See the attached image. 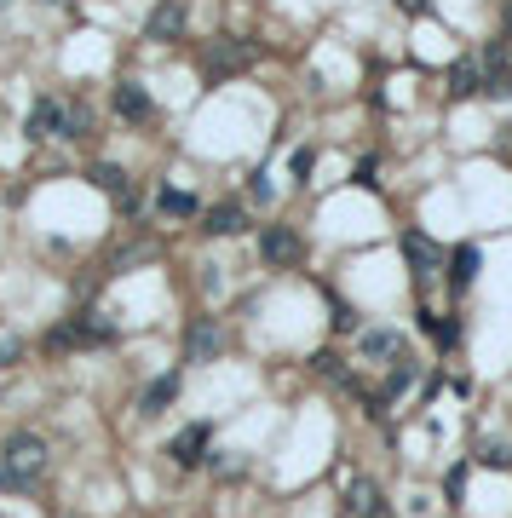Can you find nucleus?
Segmentation results:
<instances>
[{
    "instance_id": "1",
    "label": "nucleus",
    "mask_w": 512,
    "mask_h": 518,
    "mask_svg": "<svg viewBox=\"0 0 512 518\" xmlns=\"http://www.w3.org/2000/svg\"><path fill=\"white\" fill-rule=\"evenodd\" d=\"M0 467H6V478H12V484H35V478L52 467L47 438H41V432H12V438L0 444Z\"/></svg>"
},
{
    "instance_id": "2",
    "label": "nucleus",
    "mask_w": 512,
    "mask_h": 518,
    "mask_svg": "<svg viewBox=\"0 0 512 518\" xmlns=\"http://www.w3.org/2000/svg\"><path fill=\"white\" fill-rule=\"evenodd\" d=\"M259 259H265L271 271H294L305 259L300 231H294V225H265V231H259Z\"/></svg>"
},
{
    "instance_id": "3",
    "label": "nucleus",
    "mask_w": 512,
    "mask_h": 518,
    "mask_svg": "<svg viewBox=\"0 0 512 518\" xmlns=\"http://www.w3.org/2000/svg\"><path fill=\"white\" fill-rule=\"evenodd\" d=\"M254 64H259V41H242V35H231V41H219L208 52V75H242Z\"/></svg>"
},
{
    "instance_id": "4",
    "label": "nucleus",
    "mask_w": 512,
    "mask_h": 518,
    "mask_svg": "<svg viewBox=\"0 0 512 518\" xmlns=\"http://www.w3.org/2000/svg\"><path fill=\"white\" fill-rule=\"evenodd\" d=\"M219 352H225V329L208 323V317H202V323H190V334H185V357H190V363H213Z\"/></svg>"
},
{
    "instance_id": "5",
    "label": "nucleus",
    "mask_w": 512,
    "mask_h": 518,
    "mask_svg": "<svg viewBox=\"0 0 512 518\" xmlns=\"http://www.w3.org/2000/svg\"><path fill=\"white\" fill-rule=\"evenodd\" d=\"M403 259H409V271H415V277H432V271L443 265L438 242H432V236H420V231L403 236Z\"/></svg>"
},
{
    "instance_id": "6",
    "label": "nucleus",
    "mask_w": 512,
    "mask_h": 518,
    "mask_svg": "<svg viewBox=\"0 0 512 518\" xmlns=\"http://www.w3.org/2000/svg\"><path fill=\"white\" fill-rule=\"evenodd\" d=\"M58 121H64V98H41V104L29 110L24 133H29L35 144H41V139H58Z\"/></svg>"
},
{
    "instance_id": "7",
    "label": "nucleus",
    "mask_w": 512,
    "mask_h": 518,
    "mask_svg": "<svg viewBox=\"0 0 512 518\" xmlns=\"http://www.w3.org/2000/svg\"><path fill=\"white\" fill-rule=\"evenodd\" d=\"M179 398V375H162V380H150L144 386V398H139V415L144 421H156V415H167V403Z\"/></svg>"
},
{
    "instance_id": "8",
    "label": "nucleus",
    "mask_w": 512,
    "mask_h": 518,
    "mask_svg": "<svg viewBox=\"0 0 512 518\" xmlns=\"http://www.w3.org/2000/svg\"><path fill=\"white\" fill-rule=\"evenodd\" d=\"M179 29H185V6H179V0H162V6L150 12V24H144V35H150V41H173Z\"/></svg>"
},
{
    "instance_id": "9",
    "label": "nucleus",
    "mask_w": 512,
    "mask_h": 518,
    "mask_svg": "<svg viewBox=\"0 0 512 518\" xmlns=\"http://www.w3.org/2000/svg\"><path fill=\"white\" fill-rule=\"evenodd\" d=\"M202 449H208V426H185V432L167 444V455H173L179 467H196V461H202Z\"/></svg>"
},
{
    "instance_id": "10",
    "label": "nucleus",
    "mask_w": 512,
    "mask_h": 518,
    "mask_svg": "<svg viewBox=\"0 0 512 518\" xmlns=\"http://www.w3.org/2000/svg\"><path fill=\"white\" fill-rule=\"evenodd\" d=\"M392 357H403V334H392V329L363 334V363H392Z\"/></svg>"
},
{
    "instance_id": "11",
    "label": "nucleus",
    "mask_w": 512,
    "mask_h": 518,
    "mask_svg": "<svg viewBox=\"0 0 512 518\" xmlns=\"http://www.w3.org/2000/svg\"><path fill=\"white\" fill-rule=\"evenodd\" d=\"M116 110L127 121H150V110H156V104H150V93H144L139 81H121V87H116Z\"/></svg>"
},
{
    "instance_id": "12",
    "label": "nucleus",
    "mask_w": 512,
    "mask_h": 518,
    "mask_svg": "<svg viewBox=\"0 0 512 518\" xmlns=\"http://www.w3.org/2000/svg\"><path fill=\"white\" fill-rule=\"evenodd\" d=\"M87 133H93V110L64 98V121H58V139H87Z\"/></svg>"
},
{
    "instance_id": "13",
    "label": "nucleus",
    "mask_w": 512,
    "mask_h": 518,
    "mask_svg": "<svg viewBox=\"0 0 512 518\" xmlns=\"http://www.w3.org/2000/svg\"><path fill=\"white\" fill-rule=\"evenodd\" d=\"M484 93L489 98H507L512 93V64L501 58V47L489 52V70H484Z\"/></svg>"
},
{
    "instance_id": "14",
    "label": "nucleus",
    "mask_w": 512,
    "mask_h": 518,
    "mask_svg": "<svg viewBox=\"0 0 512 518\" xmlns=\"http://www.w3.org/2000/svg\"><path fill=\"white\" fill-rule=\"evenodd\" d=\"M478 87H484V75H478V64H472V58H461V64L449 70V98H472Z\"/></svg>"
},
{
    "instance_id": "15",
    "label": "nucleus",
    "mask_w": 512,
    "mask_h": 518,
    "mask_svg": "<svg viewBox=\"0 0 512 518\" xmlns=\"http://www.w3.org/2000/svg\"><path fill=\"white\" fill-rule=\"evenodd\" d=\"M87 179H93V185L104 190V196H121V190H127V173H121L116 162H98V167H87Z\"/></svg>"
},
{
    "instance_id": "16",
    "label": "nucleus",
    "mask_w": 512,
    "mask_h": 518,
    "mask_svg": "<svg viewBox=\"0 0 512 518\" xmlns=\"http://www.w3.org/2000/svg\"><path fill=\"white\" fill-rule=\"evenodd\" d=\"M202 231L208 236H236L242 231V208H213L208 219H202Z\"/></svg>"
},
{
    "instance_id": "17",
    "label": "nucleus",
    "mask_w": 512,
    "mask_h": 518,
    "mask_svg": "<svg viewBox=\"0 0 512 518\" xmlns=\"http://www.w3.org/2000/svg\"><path fill=\"white\" fill-rule=\"evenodd\" d=\"M156 208H162L167 219H190V213H196V196H190V190H162Z\"/></svg>"
},
{
    "instance_id": "18",
    "label": "nucleus",
    "mask_w": 512,
    "mask_h": 518,
    "mask_svg": "<svg viewBox=\"0 0 512 518\" xmlns=\"http://www.w3.org/2000/svg\"><path fill=\"white\" fill-rule=\"evenodd\" d=\"M374 507H380V490H374L369 478H357V484H351V513H357V518H369Z\"/></svg>"
},
{
    "instance_id": "19",
    "label": "nucleus",
    "mask_w": 512,
    "mask_h": 518,
    "mask_svg": "<svg viewBox=\"0 0 512 518\" xmlns=\"http://www.w3.org/2000/svg\"><path fill=\"white\" fill-rule=\"evenodd\" d=\"M449 265H455V271H449V277H455V288H466L472 277H478V248H455V259H449Z\"/></svg>"
},
{
    "instance_id": "20",
    "label": "nucleus",
    "mask_w": 512,
    "mask_h": 518,
    "mask_svg": "<svg viewBox=\"0 0 512 518\" xmlns=\"http://www.w3.org/2000/svg\"><path fill=\"white\" fill-rule=\"evenodd\" d=\"M317 375H328V380H340V386H351V380H346V363H340L334 352H323V357H317Z\"/></svg>"
},
{
    "instance_id": "21",
    "label": "nucleus",
    "mask_w": 512,
    "mask_h": 518,
    "mask_svg": "<svg viewBox=\"0 0 512 518\" xmlns=\"http://www.w3.org/2000/svg\"><path fill=\"white\" fill-rule=\"evenodd\" d=\"M484 467H512V449L507 444H484V455H478Z\"/></svg>"
},
{
    "instance_id": "22",
    "label": "nucleus",
    "mask_w": 512,
    "mask_h": 518,
    "mask_svg": "<svg viewBox=\"0 0 512 518\" xmlns=\"http://www.w3.org/2000/svg\"><path fill=\"white\" fill-rule=\"evenodd\" d=\"M461 490H466V467H455L449 478H443V495H449V501H461Z\"/></svg>"
},
{
    "instance_id": "23",
    "label": "nucleus",
    "mask_w": 512,
    "mask_h": 518,
    "mask_svg": "<svg viewBox=\"0 0 512 518\" xmlns=\"http://www.w3.org/2000/svg\"><path fill=\"white\" fill-rule=\"evenodd\" d=\"M311 162H317L311 150H294V179H300V185H305V173H311Z\"/></svg>"
},
{
    "instance_id": "24",
    "label": "nucleus",
    "mask_w": 512,
    "mask_h": 518,
    "mask_svg": "<svg viewBox=\"0 0 512 518\" xmlns=\"http://www.w3.org/2000/svg\"><path fill=\"white\" fill-rule=\"evenodd\" d=\"M12 357H18V340H12V334H6V340H0V369H6V363H12Z\"/></svg>"
},
{
    "instance_id": "25",
    "label": "nucleus",
    "mask_w": 512,
    "mask_h": 518,
    "mask_svg": "<svg viewBox=\"0 0 512 518\" xmlns=\"http://www.w3.org/2000/svg\"><path fill=\"white\" fill-rule=\"evenodd\" d=\"M397 6H403V12H426V0H397Z\"/></svg>"
},
{
    "instance_id": "26",
    "label": "nucleus",
    "mask_w": 512,
    "mask_h": 518,
    "mask_svg": "<svg viewBox=\"0 0 512 518\" xmlns=\"http://www.w3.org/2000/svg\"><path fill=\"white\" fill-rule=\"evenodd\" d=\"M369 518H392V513H386V507H374V513H369Z\"/></svg>"
},
{
    "instance_id": "27",
    "label": "nucleus",
    "mask_w": 512,
    "mask_h": 518,
    "mask_svg": "<svg viewBox=\"0 0 512 518\" xmlns=\"http://www.w3.org/2000/svg\"><path fill=\"white\" fill-rule=\"evenodd\" d=\"M0 484H12V478H6V467H0Z\"/></svg>"
},
{
    "instance_id": "28",
    "label": "nucleus",
    "mask_w": 512,
    "mask_h": 518,
    "mask_svg": "<svg viewBox=\"0 0 512 518\" xmlns=\"http://www.w3.org/2000/svg\"><path fill=\"white\" fill-rule=\"evenodd\" d=\"M507 29H512V6H507Z\"/></svg>"
},
{
    "instance_id": "29",
    "label": "nucleus",
    "mask_w": 512,
    "mask_h": 518,
    "mask_svg": "<svg viewBox=\"0 0 512 518\" xmlns=\"http://www.w3.org/2000/svg\"><path fill=\"white\" fill-rule=\"evenodd\" d=\"M52 6H64V0H52Z\"/></svg>"
}]
</instances>
